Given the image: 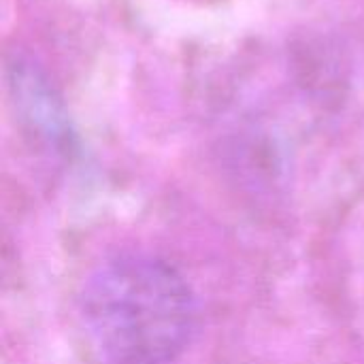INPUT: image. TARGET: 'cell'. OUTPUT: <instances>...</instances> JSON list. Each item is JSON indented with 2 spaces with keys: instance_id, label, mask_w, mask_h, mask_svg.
Returning <instances> with one entry per match:
<instances>
[{
  "instance_id": "obj_1",
  "label": "cell",
  "mask_w": 364,
  "mask_h": 364,
  "mask_svg": "<svg viewBox=\"0 0 364 364\" xmlns=\"http://www.w3.org/2000/svg\"><path fill=\"white\" fill-rule=\"evenodd\" d=\"M81 343L96 364H173L198 326L186 275L151 252H117L81 282L75 303Z\"/></svg>"
},
{
  "instance_id": "obj_2",
  "label": "cell",
  "mask_w": 364,
  "mask_h": 364,
  "mask_svg": "<svg viewBox=\"0 0 364 364\" xmlns=\"http://www.w3.org/2000/svg\"><path fill=\"white\" fill-rule=\"evenodd\" d=\"M9 87L15 102V113L28 134L55 156L68 154L73 145L70 124L47 79L36 68H30V64L19 62L11 66Z\"/></svg>"
}]
</instances>
